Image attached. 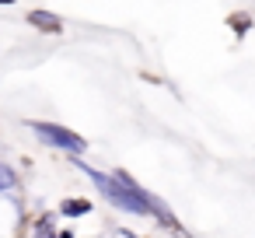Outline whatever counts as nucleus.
<instances>
[{"label":"nucleus","instance_id":"3","mask_svg":"<svg viewBox=\"0 0 255 238\" xmlns=\"http://www.w3.org/2000/svg\"><path fill=\"white\" fill-rule=\"evenodd\" d=\"M28 21H32L35 28H42V32H60V28H63V21H60L56 14H49V11H28Z\"/></svg>","mask_w":255,"mask_h":238},{"label":"nucleus","instance_id":"7","mask_svg":"<svg viewBox=\"0 0 255 238\" xmlns=\"http://www.w3.org/2000/svg\"><path fill=\"white\" fill-rule=\"evenodd\" d=\"M56 238H74V231H56Z\"/></svg>","mask_w":255,"mask_h":238},{"label":"nucleus","instance_id":"4","mask_svg":"<svg viewBox=\"0 0 255 238\" xmlns=\"http://www.w3.org/2000/svg\"><path fill=\"white\" fill-rule=\"evenodd\" d=\"M14 182H18V175H14V168H11V165H4V161H0V193H7V189H14Z\"/></svg>","mask_w":255,"mask_h":238},{"label":"nucleus","instance_id":"5","mask_svg":"<svg viewBox=\"0 0 255 238\" xmlns=\"http://www.w3.org/2000/svg\"><path fill=\"white\" fill-rule=\"evenodd\" d=\"M32 238H56V228H53V217L46 214V217H39V224H35V235Z\"/></svg>","mask_w":255,"mask_h":238},{"label":"nucleus","instance_id":"2","mask_svg":"<svg viewBox=\"0 0 255 238\" xmlns=\"http://www.w3.org/2000/svg\"><path fill=\"white\" fill-rule=\"evenodd\" d=\"M28 126H32V133H35L39 140H46V144L56 147V151H67V154H74V158H81V154L88 151V140L77 137L74 130L60 126V123H28Z\"/></svg>","mask_w":255,"mask_h":238},{"label":"nucleus","instance_id":"6","mask_svg":"<svg viewBox=\"0 0 255 238\" xmlns=\"http://www.w3.org/2000/svg\"><path fill=\"white\" fill-rule=\"evenodd\" d=\"M88 210H91L88 200H67V203H63V214H70V217H81V214H88Z\"/></svg>","mask_w":255,"mask_h":238},{"label":"nucleus","instance_id":"1","mask_svg":"<svg viewBox=\"0 0 255 238\" xmlns=\"http://www.w3.org/2000/svg\"><path fill=\"white\" fill-rule=\"evenodd\" d=\"M84 172L95 179V186L102 189V196H105L116 210L136 214V217H157L161 224H171V228H175V217L168 214V207H164L157 196H150L147 189H140L136 179H129L126 172L105 175V172H98V168H91V165H84Z\"/></svg>","mask_w":255,"mask_h":238}]
</instances>
